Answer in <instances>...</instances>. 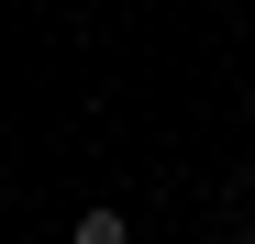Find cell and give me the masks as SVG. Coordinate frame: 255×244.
Returning <instances> with one entry per match:
<instances>
[{
	"mask_svg": "<svg viewBox=\"0 0 255 244\" xmlns=\"http://www.w3.org/2000/svg\"><path fill=\"white\" fill-rule=\"evenodd\" d=\"M78 244H133V222L122 211H78Z\"/></svg>",
	"mask_w": 255,
	"mask_h": 244,
	"instance_id": "6da1fadb",
	"label": "cell"
},
{
	"mask_svg": "<svg viewBox=\"0 0 255 244\" xmlns=\"http://www.w3.org/2000/svg\"><path fill=\"white\" fill-rule=\"evenodd\" d=\"M244 244H255V233H244Z\"/></svg>",
	"mask_w": 255,
	"mask_h": 244,
	"instance_id": "7a4b0ae2",
	"label": "cell"
}]
</instances>
